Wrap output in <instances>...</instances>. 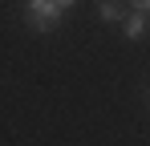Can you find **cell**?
Masks as SVG:
<instances>
[{
	"label": "cell",
	"mask_w": 150,
	"mask_h": 146,
	"mask_svg": "<svg viewBox=\"0 0 150 146\" xmlns=\"http://www.w3.org/2000/svg\"><path fill=\"white\" fill-rule=\"evenodd\" d=\"M61 8L53 4V0H25V21H28V28L33 33H57V24H61Z\"/></svg>",
	"instance_id": "6da1fadb"
},
{
	"label": "cell",
	"mask_w": 150,
	"mask_h": 146,
	"mask_svg": "<svg viewBox=\"0 0 150 146\" xmlns=\"http://www.w3.org/2000/svg\"><path fill=\"white\" fill-rule=\"evenodd\" d=\"M122 33L130 37V41H142L150 33V12H126L122 16Z\"/></svg>",
	"instance_id": "7a4b0ae2"
},
{
	"label": "cell",
	"mask_w": 150,
	"mask_h": 146,
	"mask_svg": "<svg viewBox=\"0 0 150 146\" xmlns=\"http://www.w3.org/2000/svg\"><path fill=\"white\" fill-rule=\"evenodd\" d=\"M98 16H101L105 24H122L126 4H122V0H98Z\"/></svg>",
	"instance_id": "3957f363"
},
{
	"label": "cell",
	"mask_w": 150,
	"mask_h": 146,
	"mask_svg": "<svg viewBox=\"0 0 150 146\" xmlns=\"http://www.w3.org/2000/svg\"><path fill=\"white\" fill-rule=\"evenodd\" d=\"M126 4H130L134 12H150V0H126Z\"/></svg>",
	"instance_id": "277c9868"
},
{
	"label": "cell",
	"mask_w": 150,
	"mask_h": 146,
	"mask_svg": "<svg viewBox=\"0 0 150 146\" xmlns=\"http://www.w3.org/2000/svg\"><path fill=\"white\" fill-rule=\"evenodd\" d=\"M53 4H57V8H61V12H69V8H73L77 0H53Z\"/></svg>",
	"instance_id": "5b68a950"
},
{
	"label": "cell",
	"mask_w": 150,
	"mask_h": 146,
	"mask_svg": "<svg viewBox=\"0 0 150 146\" xmlns=\"http://www.w3.org/2000/svg\"><path fill=\"white\" fill-rule=\"evenodd\" d=\"M146 106H150V89H146Z\"/></svg>",
	"instance_id": "8992f818"
}]
</instances>
